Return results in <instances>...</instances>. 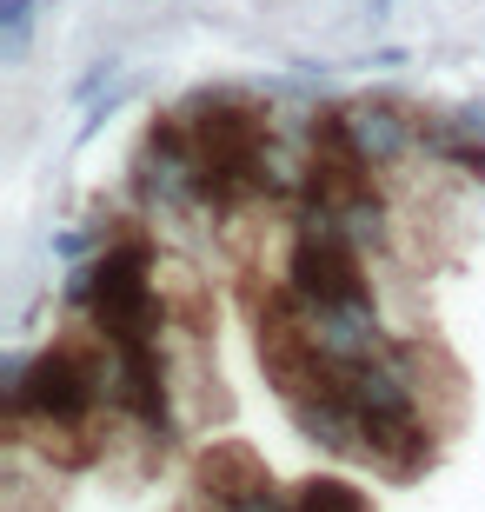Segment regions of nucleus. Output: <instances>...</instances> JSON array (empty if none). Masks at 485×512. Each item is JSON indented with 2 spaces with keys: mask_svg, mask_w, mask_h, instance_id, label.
Instances as JSON below:
<instances>
[{
  "mask_svg": "<svg viewBox=\"0 0 485 512\" xmlns=\"http://www.w3.org/2000/svg\"><path fill=\"white\" fill-rule=\"evenodd\" d=\"M260 486H273V473H266V459L246 439H206L193 453V493L213 499V506H240Z\"/></svg>",
  "mask_w": 485,
  "mask_h": 512,
  "instance_id": "f03ea898",
  "label": "nucleus"
},
{
  "mask_svg": "<svg viewBox=\"0 0 485 512\" xmlns=\"http://www.w3.org/2000/svg\"><path fill=\"white\" fill-rule=\"evenodd\" d=\"M339 227L353 233L366 253H386L392 247V200H386V187H379V180H373V187H359L353 200L339 207Z\"/></svg>",
  "mask_w": 485,
  "mask_h": 512,
  "instance_id": "39448f33",
  "label": "nucleus"
},
{
  "mask_svg": "<svg viewBox=\"0 0 485 512\" xmlns=\"http://www.w3.org/2000/svg\"><path fill=\"white\" fill-rule=\"evenodd\" d=\"M34 7H40V0H0V60H20V54H27Z\"/></svg>",
  "mask_w": 485,
  "mask_h": 512,
  "instance_id": "0eeeda50",
  "label": "nucleus"
},
{
  "mask_svg": "<svg viewBox=\"0 0 485 512\" xmlns=\"http://www.w3.org/2000/svg\"><path fill=\"white\" fill-rule=\"evenodd\" d=\"M293 512H373V499L359 493L353 479L313 473V479H299V486H293Z\"/></svg>",
  "mask_w": 485,
  "mask_h": 512,
  "instance_id": "423d86ee",
  "label": "nucleus"
},
{
  "mask_svg": "<svg viewBox=\"0 0 485 512\" xmlns=\"http://www.w3.org/2000/svg\"><path fill=\"white\" fill-rule=\"evenodd\" d=\"M286 419L306 446L333 459H366V439H359V413L346 406V393H306V399H286Z\"/></svg>",
  "mask_w": 485,
  "mask_h": 512,
  "instance_id": "20e7f679",
  "label": "nucleus"
},
{
  "mask_svg": "<svg viewBox=\"0 0 485 512\" xmlns=\"http://www.w3.org/2000/svg\"><path fill=\"white\" fill-rule=\"evenodd\" d=\"M392 7H399V0H366V20H373V27H379V20H386Z\"/></svg>",
  "mask_w": 485,
  "mask_h": 512,
  "instance_id": "9b49d317",
  "label": "nucleus"
},
{
  "mask_svg": "<svg viewBox=\"0 0 485 512\" xmlns=\"http://www.w3.org/2000/svg\"><path fill=\"white\" fill-rule=\"evenodd\" d=\"M419 153L459 180H485V100L459 114H419Z\"/></svg>",
  "mask_w": 485,
  "mask_h": 512,
  "instance_id": "7ed1b4c3",
  "label": "nucleus"
},
{
  "mask_svg": "<svg viewBox=\"0 0 485 512\" xmlns=\"http://www.w3.org/2000/svg\"><path fill=\"white\" fill-rule=\"evenodd\" d=\"M346 120H353V140H359V160L373 173L406 167L419 153V114H412L399 94H366V100H346Z\"/></svg>",
  "mask_w": 485,
  "mask_h": 512,
  "instance_id": "f257e3e1",
  "label": "nucleus"
},
{
  "mask_svg": "<svg viewBox=\"0 0 485 512\" xmlns=\"http://www.w3.org/2000/svg\"><path fill=\"white\" fill-rule=\"evenodd\" d=\"M127 94H133L127 80H113V87H107V94H100V100H87V120H80V133H74L80 147H87V140H94V133H100V127H107V120H113V114H120V107H127Z\"/></svg>",
  "mask_w": 485,
  "mask_h": 512,
  "instance_id": "6e6552de",
  "label": "nucleus"
},
{
  "mask_svg": "<svg viewBox=\"0 0 485 512\" xmlns=\"http://www.w3.org/2000/svg\"><path fill=\"white\" fill-rule=\"evenodd\" d=\"M406 60H412V54H406V47H379V54H373V60H366V67H386V74H392V67H406Z\"/></svg>",
  "mask_w": 485,
  "mask_h": 512,
  "instance_id": "9d476101",
  "label": "nucleus"
},
{
  "mask_svg": "<svg viewBox=\"0 0 485 512\" xmlns=\"http://www.w3.org/2000/svg\"><path fill=\"white\" fill-rule=\"evenodd\" d=\"M113 80H120V60H94V67H87V74L74 80V100L87 107V100H100V94H107Z\"/></svg>",
  "mask_w": 485,
  "mask_h": 512,
  "instance_id": "1a4fd4ad",
  "label": "nucleus"
}]
</instances>
